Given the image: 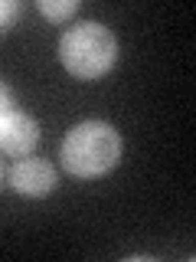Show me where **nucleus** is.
<instances>
[{"mask_svg": "<svg viewBox=\"0 0 196 262\" xmlns=\"http://www.w3.org/2000/svg\"><path fill=\"white\" fill-rule=\"evenodd\" d=\"M59 161L72 177H105L121 161V135L108 121H82L62 138Z\"/></svg>", "mask_w": 196, "mask_h": 262, "instance_id": "obj_1", "label": "nucleus"}, {"mask_svg": "<svg viewBox=\"0 0 196 262\" xmlns=\"http://www.w3.org/2000/svg\"><path fill=\"white\" fill-rule=\"evenodd\" d=\"M118 39L108 27L95 20H82L59 36V62L76 79H98L114 66Z\"/></svg>", "mask_w": 196, "mask_h": 262, "instance_id": "obj_2", "label": "nucleus"}, {"mask_svg": "<svg viewBox=\"0 0 196 262\" xmlns=\"http://www.w3.org/2000/svg\"><path fill=\"white\" fill-rule=\"evenodd\" d=\"M39 141V125L27 112H7L0 118V151L10 158H27Z\"/></svg>", "mask_w": 196, "mask_h": 262, "instance_id": "obj_3", "label": "nucleus"}, {"mask_svg": "<svg viewBox=\"0 0 196 262\" xmlns=\"http://www.w3.org/2000/svg\"><path fill=\"white\" fill-rule=\"evenodd\" d=\"M56 184H59V177H56L53 164L39 158H23L10 170V187L23 196H46L56 190Z\"/></svg>", "mask_w": 196, "mask_h": 262, "instance_id": "obj_4", "label": "nucleus"}, {"mask_svg": "<svg viewBox=\"0 0 196 262\" xmlns=\"http://www.w3.org/2000/svg\"><path fill=\"white\" fill-rule=\"evenodd\" d=\"M36 10L43 13L46 20L59 23V20H69V16L79 10V4H76V0H39V4H36Z\"/></svg>", "mask_w": 196, "mask_h": 262, "instance_id": "obj_5", "label": "nucleus"}, {"mask_svg": "<svg viewBox=\"0 0 196 262\" xmlns=\"http://www.w3.org/2000/svg\"><path fill=\"white\" fill-rule=\"evenodd\" d=\"M16 16H20V4H13V0H0V33L10 30Z\"/></svg>", "mask_w": 196, "mask_h": 262, "instance_id": "obj_6", "label": "nucleus"}, {"mask_svg": "<svg viewBox=\"0 0 196 262\" xmlns=\"http://www.w3.org/2000/svg\"><path fill=\"white\" fill-rule=\"evenodd\" d=\"M7 112H13V95H10V89L0 82V118H4Z\"/></svg>", "mask_w": 196, "mask_h": 262, "instance_id": "obj_7", "label": "nucleus"}]
</instances>
